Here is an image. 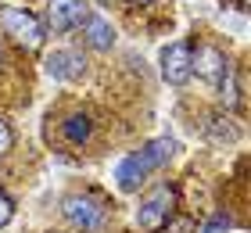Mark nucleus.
Listing matches in <instances>:
<instances>
[{
	"mask_svg": "<svg viewBox=\"0 0 251 233\" xmlns=\"http://www.w3.org/2000/svg\"><path fill=\"white\" fill-rule=\"evenodd\" d=\"M176 155V140H169V136H154V140H147V144L140 151H129L119 165H115V183H119V190H136L151 172H158L165 165L169 158Z\"/></svg>",
	"mask_w": 251,
	"mask_h": 233,
	"instance_id": "f257e3e1",
	"label": "nucleus"
},
{
	"mask_svg": "<svg viewBox=\"0 0 251 233\" xmlns=\"http://www.w3.org/2000/svg\"><path fill=\"white\" fill-rule=\"evenodd\" d=\"M0 29H4L18 47H25V51H40L43 40H47L43 22L25 7H0Z\"/></svg>",
	"mask_w": 251,
	"mask_h": 233,
	"instance_id": "f03ea898",
	"label": "nucleus"
},
{
	"mask_svg": "<svg viewBox=\"0 0 251 233\" xmlns=\"http://www.w3.org/2000/svg\"><path fill=\"white\" fill-rule=\"evenodd\" d=\"M176 212V190L169 183L154 186L151 194H144L140 208H136V226L140 230H162Z\"/></svg>",
	"mask_w": 251,
	"mask_h": 233,
	"instance_id": "7ed1b4c3",
	"label": "nucleus"
},
{
	"mask_svg": "<svg viewBox=\"0 0 251 233\" xmlns=\"http://www.w3.org/2000/svg\"><path fill=\"white\" fill-rule=\"evenodd\" d=\"M61 215L72 223L75 230H100L104 226V219H108V208L97 201V197H90V194H68L65 201H61Z\"/></svg>",
	"mask_w": 251,
	"mask_h": 233,
	"instance_id": "20e7f679",
	"label": "nucleus"
},
{
	"mask_svg": "<svg viewBox=\"0 0 251 233\" xmlns=\"http://www.w3.org/2000/svg\"><path fill=\"white\" fill-rule=\"evenodd\" d=\"M190 72H198V79H204L208 86H219L223 79L233 72V65H230V57H226L219 47L201 43L198 54H190Z\"/></svg>",
	"mask_w": 251,
	"mask_h": 233,
	"instance_id": "39448f33",
	"label": "nucleus"
},
{
	"mask_svg": "<svg viewBox=\"0 0 251 233\" xmlns=\"http://www.w3.org/2000/svg\"><path fill=\"white\" fill-rule=\"evenodd\" d=\"M190 43H169V47H162V79L169 86H183L187 79L194 76L190 72Z\"/></svg>",
	"mask_w": 251,
	"mask_h": 233,
	"instance_id": "423d86ee",
	"label": "nucleus"
},
{
	"mask_svg": "<svg viewBox=\"0 0 251 233\" xmlns=\"http://www.w3.org/2000/svg\"><path fill=\"white\" fill-rule=\"evenodd\" d=\"M90 15L86 0H50L47 4V26L50 32H68L75 26H83V18Z\"/></svg>",
	"mask_w": 251,
	"mask_h": 233,
	"instance_id": "0eeeda50",
	"label": "nucleus"
},
{
	"mask_svg": "<svg viewBox=\"0 0 251 233\" xmlns=\"http://www.w3.org/2000/svg\"><path fill=\"white\" fill-rule=\"evenodd\" d=\"M47 76L61 79V83H79V79L86 76V57L79 51H54L47 54Z\"/></svg>",
	"mask_w": 251,
	"mask_h": 233,
	"instance_id": "6e6552de",
	"label": "nucleus"
},
{
	"mask_svg": "<svg viewBox=\"0 0 251 233\" xmlns=\"http://www.w3.org/2000/svg\"><path fill=\"white\" fill-rule=\"evenodd\" d=\"M79 29H83V43L90 51H111V43H115V26L100 15H86Z\"/></svg>",
	"mask_w": 251,
	"mask_h": 233,
	"instance_id": "1a4fd4ad",
	"label": "nucleus"
},
{
	"mask_svg": "<svg viewBox=\"0 0 251 233\" xmlns=\"http://www.w3.org/2000/svg\"><path fill=\"white\" fill-rule=\"evenodd\" d=\"M61 133H65L68 144H86V140H90V119H86V115H68L65 126H61Z\"/></svg>",
	"mask_w": 251,
	"mask_h": 233,
	"instance_id": "9d476101",
	"label": "nucleus"
},
{
	"mask_svg": "<svg viewBox=\"0 0 251 233\" xmlns=\"http://www.w3.org/2000/svg\"><path fill=\"white\" fill-rule=\"evenodd\" d=\"M230 226H233V219L226 215V212H219L215 219H208V223H204V230H201V233H223V230H230Z\"/></svg>",
	"mask_w": 251,
	"mask_h": 233,
	"instance_id": "9b49d317",
	"label": "nucleus"
},
{
	"mask_svg": "<svg viewBox=\"0 0 251 233\" xmlns=\"http://www.w3.org/2000/svg\"><path fill=\"white\" fill-rule=\"evenodd\" d=\"M11 219H15V201H11V197L0 190V226H7Z\"/></svg>",
	"mask_w": 251,
	"mask_h": 233,
	"instance_id": "f8f14e48",
	"label": "nucleus"
},
{
	"mask_svg": "<svg viewBox=\"0 0 251 233\" xmlns=\"http://www.w3.org/2000/svg\"><path fill=\"white\" fill-rule=\"evenodd\" d=\"M11 144H15V133H11V126L4 119H0V155H7Z\"/></svg>",
	"mask_w": 251,
	"mask_h": 233,
	"instance_id": "ddd939ff",
	"label": "nucleus"
},
{
	"mask_svg": "<svg viewBox=\"0 0 251 233\" xmlns=\"http://www.w3.org/2000/svg\"><path fill=\"white\" fill-rule=\"evenodd\" d=\"M97 4H100V7H115V0H97Z\"/></svg>",
	"mask_w": 251,
	"mask_h": 233,
	"instance_id": "4468645a",
	"label": "nucleus"
},
{
	"mask_svg": "<svg viewBox=\"0 0 251 233\" xmlns=\"http://www.w3.org/2000/svg\"><path fill=\"white\" fill-rule=\"evenodd\" d=\"M133 4H154V0H133Z\"/></svg>",
	"mask_w": 251,
	"mask_h": 233,
	"instance_id": "2eb2a0df",
	"label": "nucleus"
},
{
	"mask_svg": "<svg viewBox=\"0 0 251 233\" xmlns=\"http://www.w3.org/2000/svg\"><path fill=\"white\" fill-rule=\"evenodd\" d=\"M0 61H4V54H0Z\"/></svg>",
	"mask_w": 251,
	"mask_h": 233,
	"instance_id": "dca6fc26",
	"label": "nucleus"
},
{
	"mask_svg": "<svg viewBox=\"0 0 251 233\" xmlns=\"http://www.w3.org/2000/svg\"><path fill=\"white\" fill-rule=\"evenodd\" d=\"M241 4H248V0H241Z\"/></svg>",
	"mask_w": 251,
	"mask_h": 233,
	"instance_id": "f3484780",
	"label": "nucleus"
}]
</instances>
